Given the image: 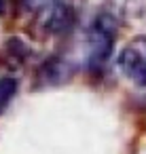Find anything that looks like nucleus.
Segmentation results:
<instances>
[{"mask_svg":"<svg viewBox=\"0 0 146 154\" xmlns=\"http://www.w3.org/2000/svg\"><path fill=\"white\" fill-rule=\"evenodd\" d=\"M116 32H119V23L112 13L104 11L93 19V23L89 28V36H87V47H89L87 63L93 72H100L106 66V61L110 59V55L114 51Z\"/></svg>","mask_w":146,"mask_h":154,"instance_id":"obj_1","label":"nucleus"},{"mask_svg":"<svg viewBox=\"0 0 146 154\" xmlns=\"http://www.w3.org/2000/svg\"><path fill=\"white\" fill-rule=\"evenodd\" d=\"M116 66L129 82L138 87H146V36L131 38L121 49L116 57Z\"/></svg>","mask_w":146,"mask_h":154,"instance_id":"obj_2","label":"nucleus"},{"mask_svg":"<svg viewBox=\"0 0 146 154\" xmlns=\"http://www.w3.org/2000/svg\"><path fill=\"white\" fill-rule=\"evenodd\" d=\"M72 76V66L70 61L62 59V57H49L40 68H38V85L40 87H55L66 82Z\"/></svg>","mask_w":146,"mask_h":154,"instance_id":"obj_3","label":"nucleus"},{"mask_svg":"<svg viewBox=\"0 0 146 154\" xmlns=\"http://www.w3.org/2000/svg\"><path fill=\"white\" fill-rule=\"evenodd\" d=\"M49 11V17H47V21H45V30L49 32V34H62V32H66L70 26H72V11H70V7H64V5H53L51 9H47Z\"/></svg>","mask_w":146,"mask_h":154,"instance_id":"obj_4","label":"nucleus"},{"mask_svg":"<svg viewBox=\"0 0 146 154\" xmlns=\"http://www.w3.org/2000/svg\"><path fill=\"white\" fill-rule=\"evenodd\" d=\"M28 55H30V49L21 38L13 36L5 42V59L9 61V66H21L28 59Z\"/></svg>","mask_w":146,"mask_h":154,"instance_id":"obj_5","label":"nucleus"},{"mask_svg":"<svg viewBox=\"0 0 146 154\" xmlns=\"http://www.w3.org/2000/svg\"><path fill=\"white\" fill-rule=\"evenodd\" d=\"M17 89H19L17 78H13V76H2L0 78V114L11 106L13 97L17 95Z\"/></svg>","mask_w":146,"mask_h":154,"instance_id":"obj_6","label":"nucleus"},{"mask_svg":"<svg viewBox=\"0 0 146 154\" xmlns=\"http://www.w3.org/2000/svg\"><path fill=\"white\" fill-rule=\"evenodd\" d=\"M57 0H19L21 9H26L28 13H43L47 9H51Z\"/></svg>","mask_w":146,"mask_h":154,"instance_id":"obj_7","label":"nucleus"},{"mask_svg":"<svg viewBox=\"0 0 146 154\" xmlns=\"http://www.w3.org/2000/svg\"><path fill=\"white\" fill-rule=\"evenodd\" d=\"M7 13V0H0V15Z\"/></svg>","mask_w":146,"mask_h":154,"instance_id":"obj_8","label":"nucleus"}]
</instances>
